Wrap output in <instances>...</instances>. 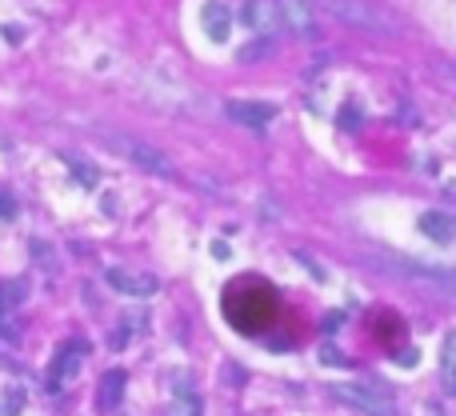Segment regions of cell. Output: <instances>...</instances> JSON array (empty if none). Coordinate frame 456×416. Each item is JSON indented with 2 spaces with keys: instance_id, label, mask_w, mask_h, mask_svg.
Returning a JSON list of instances; mask_svg holds the SVG:
<instances>
[{
  "instance_id": "cell-15",
  "label": "cell",
  "mask_w": 456,
  "mask_h": 416,
  "mask_svg": "<svg viewBox=\"0 0 456 416\" xmlns=\"http://www.w3.org/2000/svg\"><path fill=\"white\" fill-rule=\"evenodd\" d=\"M64 164L73 169V176H76L80 184H85V188H97V169H88V164H85L80 157H68V152H64Z\"/></svg>"
},
{
  "instance_id": "cell-7",
  "label": "cell",
  "mask_w": 456,
  "mask_h": 416,
  "mask_svg": "<svg viewBox=\"0 0 456 416\" xmlns=\"http://www.w3.org/2000/svg\"><path fill=\"white\" fill-rule=\"evenodd\" d=\"M224 112H228L236 124L252 128V133H260V128H269V124L276 121V104H269V100H228Z\"/></svg>"
},
{
  "instance_id": "cell-14",
  "label": "cell",
  "mask_w": 456,
  "mask_h": 416,
  "mask_svg": "<svg viewBox=\"0 0 456 416\" xmlns=\"http://www.w3.org/2000/svg\"><path fill=\"white\" fill-rule=\"evenodd\" d=\"M444 384L448 392H456V332L444 341Z\"/></svg>"
},
{
  "instance_id": "cell-22",
  "label": "cell",
  "mask_w": 456,
  "mask_h": 416,
  "mask_svg": "<svg viewBox=\"0 0 456 416\" xmlns=\"http://www.w3.org/2000/svg\"><path fill=\"white\" fill-rule=\"evenodd\" d=\"M340 320H345L340 312H336V317H324V332H336V329H340Z\"/></svg>"
},
{
  "instance_id": "cell-6",
  "label": "cell",
  "mask_w": 456,
  "mask_h": 416,
  "mask_svg": "<svg viewBox=\"0 0 456 416\" xmlns=\"http://www.w3.org/2000/svg\"><path fill=\"white\" fill-rule=\"evenodd\" d=\"M104 281L124 296H156L161 293V281L152 276V272H133V269H104Z\"/></svg>"
},
{
  "instance_id": "cell-16",
  "label": "cell",
  "mask_w": 456,
  "mask_h": 416,
  "mask_svg": "<svg viewBox=\"0 0 456 416\" xmlns=\"http://www.w3.org/2000/svg\"><path fill=\"white\" fill-rule=\"evenodd\" d=\"M20 300H25V284H16V281L0 284V312H8V308H16Z\"/></svg>"
},
{
  "instance_id": "cell-17",
  "label": "cell",
  "mask_w": 456,
  "mask_h": 416,
  "mask_svg": "<svg viewBox=\"0 0 456 416\" xmlns=\"http://www.w3.org/2000/svg\"><path fill=\"white\" fill-rule=\"evenodd\" d=\"M269 52H272V37H257L252 44H245V49L236 52V56L240 61H257V56H269Z\"/></svg>"
},
{
  "instance_id": "cell-13",
  "label": "cell",
  "mask_w": 456,
  "mask_h": 416,
  "mask_svg": "<svg viewBox=\"0 0 456 416\" xmlns=\"http://www.w3.org/2000/svg\"><path fill=\"white\" fill-rule=\"evenodd\" d=\"M204 412V408H200V396L192 389H185V384H180V389L173 392V404H168V416H200Z\"/></svg>"
},
{
  "instance_id": "cell-10",
  "label": "cell",
  "mask_w": 456,
  "mask_h": 416,
  "mask_svg": "<svg viewBox=\"0 0 456 416\" xmlns=\"http://www.w3.org/2000/svg\"><path fill=\"white\" fill-rule=\"evenodd\" d=\"M200 25H204V37L224 44L228 32H233V13L224 8L221 0H204V8H200Z\"/></svg>"
},
{
  "instance_id": "cell-18",
  "label": "cell",
  "mask_w": 456,
  "mask_h": 416,
  "mask_svg": "<svg viewBox=\"0 0 456 416\" xmlns=\"http://www.w3.org/2000/svg\"><path fill=\"white\" fill-rule=\"evenodd\" d=\"M20 400H25V389H20V384H13V389H8V396H4V416L20 412Z\"/></svg>"
},
{
  "instance_id": "cell-20",
  "label": "cell",
  "mask_w": 456,
  "mask_h": 416,
  "mask_svg": "<svg viewBox=\"0 0 456 416\" xmlns=\"http://www.w3.org/2000/svg\"><path fill=\"white\" fill-rule=\"evenodd\" d=\"M0 216H4V221H13L16 216V204H13V196L8 192H0Z\"/></svg>"
},
{
  "instance_id": "cell-11",
  "label": "cell",
  "mask_w": 456,
  "mask_h": 416,
  "mask_svg": "<svg viewBox=\"0 0 456 416\" xmlns=\"http://www.w3.org/2000/svg\"><path fill=\"white\" fill-rule=\"evenodd\" d=\"M420 233L429 236V240H436V245H452V240H456V216H452V212L432 208V212L420 216Z\"/></svg>"
},
{
  "instance_id": "cell-2",
  "label": "cell",
  "mask_w": 456,
  "mask_h": 416,
  "mask_svg": "<svg viewBox=\"0 0 456 416\" xmlns=\"http://www.w3.org/2000/svg\"><path fill=\"white\" fill-rule=\"evenodd\" d=\"M309 4H321L328 16H336V20H345L352 28H364V32H376V37H396L400 32V25L393 16L372 8L369 0H309Z\"/></svg>"
},
{
  "instance_id": "cell-5",
  "label": "cell",
  "mask_w": 456,
  "mask_h": 416,
  "mask_svg": "<svg viewBox=\"0 0 456 416\" xmlns=\"http://www.w3.org/2000/svg\"><path fill=\"white\" fill-rule=\"evenodd\" d=\"M240 20H245V25L252 28L257 37H276V32H284L281 4H276V0H245Z\"/></svg>"
},
{
  "instance_id": "cell-3",
  "label": "cell",
  "mask_w": 456,
  "mask_h": 416,
  "mask_svg": "<svg viewBox=\"0 0 456 416\" xmlns=\"http://www.w3.org/2000/svg\"><path fill=\"white\" fill-rule=\"evenodd\" d=\"M104 145L112 148V152H121L128 164H136V169H144L152 172V176H161V181H173L176 169H173V160L164 157L161 148H152L144 145V140H136V136H116V133H104Z\"/></svg>"
},
{
  "instance_id": "cell-8",
  "label": "cell",
  "mask_w": 456,
  "mask_h": 416,
  "mask_svg": "<svg viewBox=\"0 0 456 416\" xmlns=\"http://www.w3.org/2000/svg\"><path fill=\"white\" fill-rule=\"evenodd\" d=\"M80 353H85V341H64L56 348V360L49 368V392H61V384L80 368Z\"/></svg>"
},
{
  "instance_id": "cell-21",
  "label": "cell",
  "mask_w": 456,
  "mask_h": 416,
  "mask_svg": "<svg viewBox=\"0 0 456 416\" xmlns=\"http://www.w3.org/2000/svg\"><path fill=\"white\" fill-rule=\"evenodd\" d=\"M321 365H336V368H340V365H345V356L336 353V348H321Z\"/></svg>"
},
{
  "instance_id": "cell-9",
  "label": "cell",
  "mask_w": 456,
  "mask_h": 416,
  "mask_svg": "<svg viewBox=\"0 0 456 416\" xmlns=\"http://www.w3.org/2000/svg\"><path fill=\"white\" fill-rule=\"evenodd\" d=\"M281 4V20L284 28H292L300 37H316V16H312L309 0H276Z\"/></svg>"
},
{
  "instance_id": "cell-19",
  "label": "cell",
  "mask_w": 456,
  "mask_h": 416,
  "mask_svg": "<svg viewBox=\"0 0 456 416\" xmlns=\"http://www.w3.org/2000/svg\"><path fill=\"white\" fill-rule=\"evenodd\" d=\"M296 260H300V264H304V269H309L312 276H316V281H324V272H321V264H316V260H312L309 252H296Z\"/></svg>"
},
{
  "instance_id": "cell-4",
  "label": "cell",
  "mask_w": 456,
  "mask_h": 416,
  "mask_svg": "<svg viewBox=\"0 0 456 416\" xmlns=\"http://www.w3.org/2000/svg\"><path fill=\"white\" fill-rule=\"evenodd\" d=\"M333 396L360 408L364 416H396V400L384 389H364V384H348L345 380V384H333Z\"/></svg>"
},
{
  "instance_id": "cell-12",
  "label": "cell",
  "mask_w": 456,
  "mask_h": 416,
  "mask_svg": "<svg viewBox=\"0 0 456 416\" xmlns=\"http://www.w3.org/2000/svg\"><path fill=\"white\" fill-rule=\"evenodd\" d=\"M121 396H124V372L112 368V372H104V380H100V408L112 412V408L121 404Z\"/></svg>"
},
{
  "instance_id": "cell-1",
  "label": "cell",
  "mask_w": 456,
  "mask_h": 416,
  "mask_svg": "<svg viewBox=\"0 0 456 416\" xmlns=\"http://www.w3.org/2000/svg\"><path fill=\"white\" fill-rule=\"evenodd\" d=\"M369 264L388 272V276H405V281H417V284H424V288L456 296V269H436V264H420V260H412V257H393V252H372Z\"/></svg>"
},
{
  "instance_id": "cell-23",
  "label": "cell",
  "mask_w": 456,
  "mask_h": 416,
  "mask_svg": "<svg viewBox=\"0 0 456 416\" xmlns=\"http://www.w3.org/2000/svg\"><path fill=\"white\" fill-rule=\"evenodd\" d=\"M400 365L412 368V365H417V353H412V348H405V353H400Z\"/></svg>"
}]
</instances>
